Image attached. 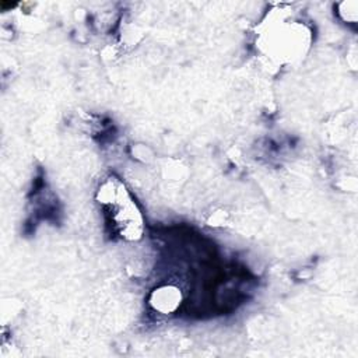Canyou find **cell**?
I'll return each mask as SVG.
<instances>
[{"mask_svg":"<svg viewBox=\"0 0 358 358\" xmlns=\"http://www.w3.org/2000/svg\"><path fill=\"white\" fill-rule=\"evenodd\" d=\"M98 201L112 229L126 241L143 235V215L126 186L117 178H108L98 190Z\"/></svg>","mask_w":358,"mask_h":358,"instance_id":"cell-1","label":"cell"},{"mask_svg":"<svg viewBox=\"0 0 358 358\" xmlns=\"http://www.w3.org/2000/svg\"><path fill=\"white\" fill-rule=\"evenodd\" d=\"M150 303L161 313H172L180 303V292L175 287H159L151 294Z\"/></svg>","mask_w":358,"mask_h":358,"instance_id":"cell-2","label":"cell"}]
</instances>
